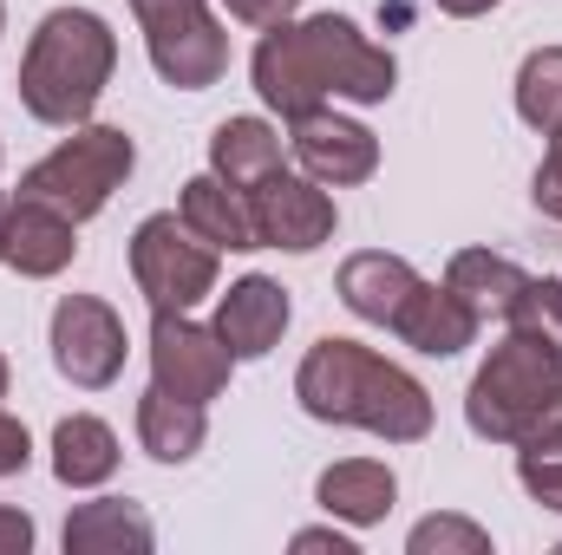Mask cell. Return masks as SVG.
Returning <instances> with one entry per match:
<instances>
[{
  "mask_svg": "<svg viewBox=\"0 0 562 555\" xmlns=\"http://www.w3.org/2000/svg\"><path fill=\"white\" fill-rule=\"evenodd\" d=\"M59 543H66V555H125V550L144 555L157 543V530H150V517H144L138 503L99 497V503H79V510L66 517Z\"/></svg>",
  "mask_w": 562,
  "mask_h": 555,
  "instance_id": "ac0fdd59",
  "label": "cell"
},
{
  "mask_svg": "<svg viewBox=\"0 0 562 555\" xmlns=\"http://www.w3.org/2000/svg\"><path fill=\"white\" fill-rule=\"evenodd\" d=\"M288 320H294V301L269 275H243L216 301V333L236 360H269L281 347V333H288Z\"/></svg>",
  "mask_w": 562,
  "mask_h": 555,
  "instance_id": "7c38bea8",
  "label": "cell"
},
{
  "mask_svg": "<svg viewBox=\"0 0 562 555\" xmlns=\"http://www.w3.org/2000/svg\"><path fill=\"white\" fill-rule=\"evenodd\" d=\"M210 170L236 190H256L262 177L281 170V132L262 118H223L210 132Z\"/></svg>",
  "mask_w": 562,
  "mask_h": 555,
  "instance_id": "44dd1931",
  "label": "cell"
},
{
  "mask_svg": "<svg viewBox=\"0 0 562 555\" xmlns=\"http://www.w3.org/2000/svg\"><path fill=\"white\" fill-rule=\"evenodd\" d=\"M393 497H400V477H393L380 457H340V464H327V471H321V484H314V503H321L327 517L353 523V530L386 523Z\"/></svg>",
  "mask_w": 562,
  "mask_h": 555,
  "instance_id": "2e32d148",
  "label": "cell"
},
{
  "mask_svg": "<svg viewBox=\"0 0 562 555\" xmlns=\"http://www.w3.org/2000/svg\"><path fill=\"white\" fill-rule=\"evenodd\" d=\"M510 333H524V340H543L550 353H562V281L550 275H524L517 287V301H510Z\"/></svg>",
  "mask_w": 562,
  "mask_h": 555,
  "instance_id": "cb8c5ba5",
  "label": "cell"
},
{
  "mask_svg": "<svg viewBox=\"0 0 562 555\" xmlns=\"http://www.w3.org/2000/svg\"><path fill=\"white\" fill-rule=\"evenodd\" d=\"M249 196V223H256V242L262 249H288V256H314L327 236H334V196H327V183H314L307 170L294 177V170H276V177H262L256 190H243Z\"/></svg>",
  "mask_w": 562,
  "mask_h": 555,
  "instance_id": "30bf717a",
  "label": "cell"
},
{
  "mask_svg": "<svg viewBox=\"0 0 562 555\" xmlns=\"http://www.w3.org/2000/svg\"><path fill=\"white\" fill-rule=\"evenodd\" d=\"M517 118L543 138L562 125V46H537L517 66Z\"/></svg>",
  "mask_w": 562,
  "mask_h": 555,
  "instance_id": "603a6c76",
  "label": "cell"
},
{
  "mask_svg": "<svg viewBox=\"0 0 562 555\" xmlns=\"http://www.w3.org/2000/svg\"><path fill=\"white\" fill-rule=\"evenodd\" d=\"M210 438V418L196 399H177L150 380V393L138 399V444L157 457V464H190Z\"/></svg>",
  "mask_w": 562,
  "mask_h": 555,
  "instance_id": "ffe728a7",
  "label": "cell"
},
{
  "mask_svg": "<svg viewBox=\"0 0 562 555\" xmlns=\"http://www.w3.org/2000/svg\"><path fill=\"white\" fill-rule=\"evenodd\" d=\"M294 399L301 412L321 418V424H353V431H373L386 444H419L431 431V393L406 366L380 360L373 347L360 340H314L301 373H294Z\"/></svg>",
  "mask_w": 562,
  "mask_h": 555,
  "instance_id": "6da1fadb",
  "label": "cell"
},
{
  "mask_svg": "<svg viewBox=\"0 0 562 555\" xmlns=\"http://www.w3.org/2000/svg\"><path fill=\"white\" fill-rule=\"evenodd\" d=\"M438 13H451V20H477V13H491V7H504V0H431Z\"/></svg>",
  "mask_w": 562,
  "mask_h": 555,
  "instance_id": "d6a6232c",
  "label": "cell"
},
{
  "mask_svg": "<svg viewBox=\"0 0 562 555\" xmlns=\"http://www.w3.org/2000/svg\"><path fill=\"white\" fill-rule=\"evenodd\" d=\"M33 464V438H26V424L13 412H0V477H20Z\"/></svg>",
  "mask_w": 562,
  "mask_h": 555,
  "instance_id": "83f0119b",
  "label": "cell"
},
{
  "mask_svg": "<svg viewBox=\"0 0 562 555\" xmlns=\"http://www.w3.org/2000/svg\"><path fill=\"white\" fill-rule=\"evenodd\" d=\"M7 380H13V366H7V353H0V399H7Z\"/></svg>",
  "mask_w": 562,
  "mask_h": 555,
  "instance_id": "e575fe53",
  "label": "cell"
},
{
  "mask_svg": "<svg viewBox=\"0 0 562 555\" xmlns=\"http://www.w3.org/2000/svg\"><path fill=\"white\" fill-rule=\"evenodd\" d=\"M7 229H13V196L0 190V262H7Z\"/></svg>",
  "mask_w": 562,
  "mask_h": 555,
  "instance_id": "836d02e7",
  "label": "cell"
},
{
  "mask_svg": "<svg viewBox=\"0 0 562 555\" xmlns=\"http://www.w3.org/2000/svg\"><path fill=\"white\" fill-rule=\"evenodd\" d=\"M0 33H7V0H0Z\"/></svg>",
  "mask_w": 562,
  "mask_h": 555,
  "instance_id": "d590c367",
  "label": "cell"
},
{
  "mask_svg": "<svg viewBox=\"0 0 562 555\" xmlns=\"http://www.w3.org/2000/svg\"><path fill=\"white\" fill-rule=\"evenodd\" d=\"M413 287H419V269H413L406 256L360 249V256L340 262V301H347V314H360V320H373V327H393L400 307L413 301Z\"/></svg>",
  "mask_w": 562,
  "mask_h": 555,
  "instance_id": "9a60e30c",
  "label": "cell"
},
{
  "mask_svg": "<svg viewBox=\"0 0 562 555\" xmlns=\"http://www.w3.org/2000/svg\"><path fill=\"white\" fill-rule=\"evenodd\" d=\"M517 457H562V406L557 412H543V424L517 444Z\"/></svg>",
  "mask_w": 562,
  "mask_h": 555,
  "instance_id": "f546056e",
  "label": "cell"
},
{
  "mask_svg": "<svg viewBox=\"0 0 562 555\" xmlns=\"http://www.w3.org/2000/svg\"><path fill=\"white\" fill-rule=\"evenodd\" d=\"M33 550V517L0 503V555H26Z\"/></svg>",
  "mask_w": 562,
  "mask_h": 555,
  "instance_id": "1f68e13d",
  "label": "cell"
},
{
  "mask_svg": "<svg viewBox=\"0 0 562 555\" xmlns=\"http://www.w3.org/2000/svg\"><path fill=\"white\" fill-rule=\"evenodd\" d=\"M229 373H236V353L223 347L216 327H196L190 314H157L150 320V380L177 399H223L229 393Z\"/></svg>",
  "mask_w": 562,
  "mask_h": 555,
  "instance_id": "9c48e42d",
  "label": "cell"
},
{
  "mask_svg": "<svg viewBox=\"0 0 562 555\" xmlns=\"http://www.w3.org/2000/svg\"><path fill=\"white\" fill-rule=\"evenodd\" d=\"M562 406V353H550L543 340L510 333L504 347H491V360L471 373L464 393V424L491 444H524L543 412Z\"/></svg>",
  "mask_w": 562,
  "mask_h": 555,
  "instance_id": "3957f363",
  "label": "cell"
},
{
  "mask_svg": "<svg viewBox=\"0 0 562 555\" xmlns=\"http://www.w3.org/2000/svg\"><path fill=\"white\" fill-rule=\"evenodd\" d=\"M72 229H79L72 216H59V209L20 196V203H13V229H7V269H20L26 281L66 275L72 256H79V236H72Z\"/></svg>",
  "mask_w": 562,
  "mask_h": 555,
  "instance_id": "5bb4252c",
  "label": "cell"
},
{
  "mask_svg": "<svg viewBox=\"0 0 562 555\" xmlns=\"http://www.w3.org/2000/svg\"><path fill=\"white\" fill-rule=\"evenodd\" d=\"M132 170H138V144L125 138L119 125H72V138H59L20 177V196L59 209L72 223H92L125 190Z\"/></svg>",
  "mask_w": 562,
  "mask_h": 555,
  "instance_id": "277c9868",
  "label": "cell"
},
{
  "mask_svg": "<svg viewBox=\"0 0 562 555\" xmlns=\"http://www.w3.org/2000/svg\"><path fill=\"white\" fill-rule=\"evenodd\" d=\"M144 26V53L164 86L177 92H210L229 72V33L216 26L210 0H132Z\"/></svg>",
  "mask_w": 562,
  "mask_h": 555,
  "instance_id": "5b68a950",
  "label": "cell"
},
{
  "mask_svg": "<svg viewBox=\"0 0 562 555\" xmlns=\"http://www.w3.org/2000/svg\"><path fill=\"white\" fill-rule=\"evenodd\" d=\"M119 471V431L92 412H72L53 424V477L66 490H99Z\"/></svg>",
  "mask_w": 562,
  "mask_h": 555,
  "instance_id": "d6986e66",
  "label": "cell"
},
{
  "mask_svg": "<svg viewBox=\"0 0 562 555\" xmlns=\"http://www.w3.org/2000/svg\"><path fill=\"white\" fill-rule=\"evenodd\" d=\"M132 281L150 301V314H190L196 301L216 294V249L177 209L144 216L132 236Z\"/></svg>",
  "mask_w": 562,
  "mask_h": 555,
  "instance_id": "8992f818",
  "label": "cell"
},
{
  "mask_svg": "<svg viewBox=\"0 0 562 555\" xmlns=\"http://www.w3.org/2000/svg\"><path fill=\"white\" fill-rule=\"evenodd\" d=\"M294 555H360V550L340 530H294Z\"/></svg>",
  "mask_w": 562,
  "mask_h": 555,
  "instance_id": "4dcf8cb0",
  "label": "cell"
},
{
  "mask_svg": "<svg viewBox=\"0 0 562 555\" xmlns=\"http://www.w3.org/2000/svg\"><path fill=\"white\" fill-rule=\"evenodd\" d=\"M288 144H294V163L314 183H327V190H353V183H367L380 170V138L367 125H353V118H334L327 105L307 112V118H294Z\"/></svg>",
  "mask_w": 562,
  "mask_h": 555,
  "instance_id": "8fae6325",
  "label": "cell"
},
{
  "mask_svg": "<svg viewBox=\"0 0 562 555\" xmlns=\"http://www.w3.org/2000/svg\"><path fill=\"white\" fill-rule=\"evenodd\" d=\"M125 353H132V340H125V320H119L112 301H99V294H66V301L53 307V366H59V380H72L79 393H105V386L125 373Z\"/></svg>",
  "mask_w": 562,
  "mask_h": 555,
  "instance_id": "ba28073f",
  "label": "cell"
},
{
  "mask_svg": "<svg viewBox=\"0 0 562 555\" xmlns=\"http://www.w3.org/2000/svg\"><path fill=\"white\" fill-rule=\"evenodd\" d=\"M517 477H524V490H530L543 510L562 517V457H517Z\"/></svg>",
  "mask_w": 562,
  "mask_h": 555,
  "instance_id": "4316f807",
  "label": "cell"
},
{
  "mask_svg": "<svg viewBox=\"0 0 562 555\" xmlns=\"http://www.w3.org/2000/svg\"><path fill=\"white\" fill-rule=\"evenodd\" d=\"M119 72V33L92 13V7H53L33 39H26V59H20V105L53 125V132H72L99 112L105 86Z\"/></svg>",
  "mask_w": 562,
  "mask_h": 555,
  "instance_id": "7a4b0ae2",
  "label": "cell"
},
{
  "mask_svg": "<svg viewBox=\"0 0 562 555\" xmlns=\"http://www.w3.org/2000/svg\"><path fill=\"white\" fill-rule=\"evenodd\" d=\"M477 307L458 294V287H445V281H419L413 287V301L400 307V320H393V333L425 353V360H451V353H464L471 340H477Z\"/></svg>",
  "mask_w": 562,
  "mask_h": 555,
  "instance_id": "4fadbf2b",
  "label": "cell"
},
{
  "mask_svg": "<svg viewBox=\"0 0 562 555\" xmlns=\"http://www.w3.org/2000/svg\"><path fill=\"white\" fill-rule=\"evenodd\" d=\"M177 216H183L210 249H236V256H243V249H262V242H256V223H249V196H243L236 183H223L216 170L183 183Z\"/></svg>",
  "mask_w": 562,
  "mask_h": 555,
  "instance_id": "e0dca14e",
  "label": "cell"
},
{
  "mask_svg": "<svg viewBox=\"0 0 562 555\" xmlns=\"http://www.w3.org/2000/svg\"><path fill=\"white\" fill-rule=\"evenodd\" d=\"M223 7H229V20H243V26H281V20H294L301 0H223Z\"/></svg>",
  "mask_w": 562,
  "mask_h": 555,
  "instance_id": "f1b7e54d",
  "label": "cell"
},
{
  "mask_svg": "<svg viewBox=\"0 0 562 555\" xmlns=\"http://www.w3.org/2000/svg\"><path fill=\"white\" fill-rule=\"evenodd\" d=\"M413 555H491V536L471 517H425L419 530L406 536Z\"/></svg>",
  "mask_w": 562,
  "mask_h": 555,
  "instance_id": "d4e9b609",
  "label": "cell"
},
{
  "mask_svg": "<svg viewBox=\"0 0 562 555\" xmlns=\"http://www.w3.org/2000/svg\"><path fill=\"white\" fill-rule=\"evenodd\" d=\"M294 33H301V53H307L327 99H353V105H386L393 99V79H400L393 53L373 46L347 13H307V20H294Z\"/></svg>",
  "mask_w": 562,
  "mask_h": 555,
  "instance_id": "52a82bcc",
  "label": "cell"
},
{
  "mask_svg": "<svg viewBox=\"0 0 562 555\" xmlns=\"http://www.w3.org/2000/svg\"><path fill=\"white\" fill-rule=\"evenodd\" d=\"M445 287H458L477 307V320H491V314L504 320L510 301H517V287H524V269L510 256H491V249H458L445 262Z\"/></svg>",
  "mask_w": 562,
  "mask_h": 555,
  "instance_id": "7402d4cb",
  "label": "cell"
},
{
  "mask_svg": "<svg viewBox=\"0 0 562 555\" xmlns=\"http://www.w3.org/2000/svg\"><path fill=\"white\" fill-rule=\"evenodd\" d=\"M530 196H537V209H543L550 223H562V125L550 132V150H543V163H537Z\"/></svg>",
  "mask_w": 562,
  "mask_h": 555,
  "instance_id": "484cf974",
  "label": "cell"
}]
</instances>
